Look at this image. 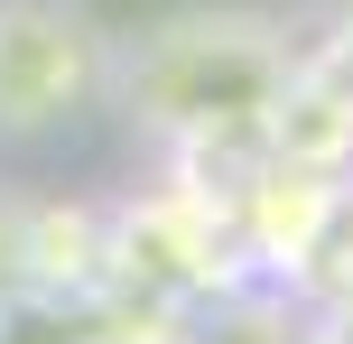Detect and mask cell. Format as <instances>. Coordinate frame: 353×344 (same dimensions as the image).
Wrapping results in <instances>:
<instances>
[{"label": "cell", "instance_id": "obj_1", "mask_svg": "<svg viewBox=\"0 0 353 344\" xmlns=\"http://www.w3.org/2000/svg\"><path fill=\"white\" fill-rule=\"evenodd\" d=\"M288 84V47L270 37V19L251 10H186L168 28L140 37L121 93L140 121L159 130H232V121H261Z\"/></svg>", "mask_w": 353, "mask_h": 344}, {"label": "cell", "instance_id": "obj_2", "mask_svg": "<svg viewBox=\"0 0 353 344\" xmlns=\"http://www.w3.org/2000/svg\"><path fill=\"white\" fill-rule=\"evenodd\" d=\"M112 84V37L74 0H0V140L56 130Z\"/></svg>", "mask_w": 353, "mask_h": 344}, {"label": "cell", "instance_id": "obj_3", "mask_svg": "<svg viewBox=\"0 0 353 344\" xmlns=\"http://www.w3.org/2000/svg\"><path fill=\"white\" fill-rule=\"evenodd\" d=\"M10 289H28V223L0 205V298H10Z\"/></svg>", "mask_w": 353, "mask_h": 344}, {"label": "cell", "instance_id": "obj_4", "mask_svg": "<svg viewBox=\"0 0 353 344\" xmlns=\"http://www.w3.org/2000/svg\"><path fill=\"white\" fill-rule=\"evenodd\" d=\"M325 74L353 93V10H344V28H335V47H325Z\"/></svg>", "mask_w": 353, "mask_h": 344}]
</instances>
